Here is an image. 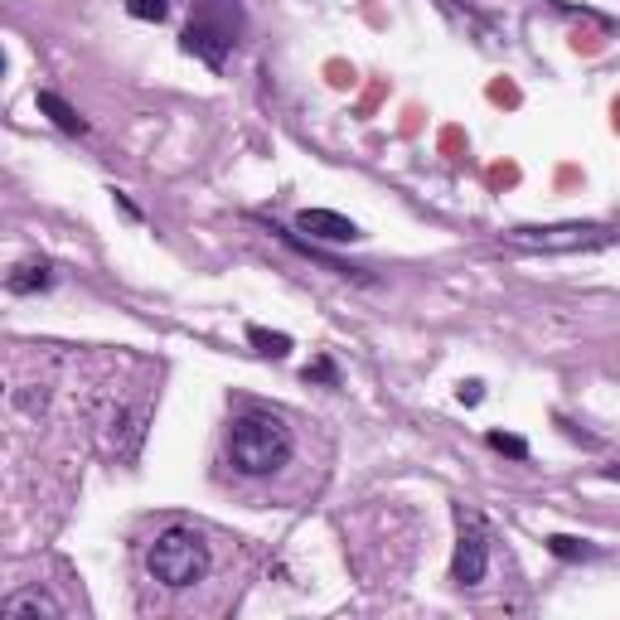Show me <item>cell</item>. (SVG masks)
Instances as JSON below:
<instances>
[{
	"instance_id": "6da1fadb",
	"label": "cell",
	"mask_w": 620,
	"mask_h": 620,
	"mask_svg": "<svg viewBox=\"0 0 620 620\" xmlns=\"http://www.w3.org/2000/svg\"><path fill=\"white\" fill-rule=\"evenodd\" d=\"M296 456V432L276 412H242L228 427V466L248 480L276 476Z\"/></svg>"
},
{
	"instance_id": "7a4b0ae2",
	"label": "cell",
	"mask_w": 620,
	"mask_h": 620,
	"mask_svg": "<svg viewBox=\"0 0 620 620\" xmlns=\"http://www.w3.org/2000/svg\"><path fill=\"white\" fill-rule=\"evenodd\" d=\"M242 30H248V10L242 0H194L189 24L180 34V48L189 58H199L204 68H224L233 58V48L242 44Z\"/></svg>"
},
{
	"instance_id": "3957f363",
	"label": "cell",
	"mask_w": 620,
	"mask_h": 620,
	"mask_svg": "<svg viewBox=\"0 0 620 620\" xmlns=\"http://www.w3.org/2000/svg\"><path fill=\"white\" fill-rule=\"evenodd\" d=\"M145 567H151V577L161 581V587L189 591V587H199V581L209 577L214 553H209V543H204V533L175 524V529L155 533V543L145 548Z\"/></svg>"
},
{
	"instance_id": "277c9868",
	"label": "cell",
	"mask_w": 620,
	"mask_h": 620,
	"mask_svg": "<svg viewBox=\"0 0 620 620\" xmlns=\"http://www.w3.org/2000/svg\"><path fill=\"white\" fill-rule=\"evenodd\" d=\"M509 248L524 252H591L620 242V228L611 224H543V228H509Z\"/></svg>"
},
{
	"instance_id": "5b68a950",
	"label": "cell",
	"mask_w": 620,
	"mask_h": 620,
	"mask_svg": "<svg viewBox=\"0 0 620 620\" xmlns=\"http://www.w3.org/2000/svg\"><path fill=\"white\" fill-rule=\"evenodd\" d=\"M490 573V529L480 514H456V557H452V581L456 587H480Z\"/></svg>"
},
{
	"instance_id": "8992f818",
	"label": "cell",
	"mask_w": 620,
	"mask_h": 620,
	"mask_svg": "<svg viewBox=\"0 0 620 620\" xmlns=\"http://www.w3.org/2000/svg\"><path fill=\"white\" fill-rule=\"evenodd\" d=\"M267 224V233L272 238H282L291 252H301V258H311L315 267H325V272H335V276H349V282H373L363 267H349V262H339V258H330V252H320L315 248V238H301V228H282V224H272V218H262Z\"/></svg>"
},
{
	"instance_id": "52a82bcc",
	"label": "cell",
	"mask_w": 620,
	"mask_h": 620,
	"mask_svg": "<svg viewBox=\"0 0 620 620\" xmlns=\"http://www.w3.org/2000/svg\"><path fill=\"white\" fill-rule=\"evenodd\" d=\"M296 228H301V233H311L315 242H359L363 238V228L355 224V218H345L335 209H301Z\"/></svg>"
},
{
	"instance_id": "ba28073f",
	"label": "cell",
	"mask_w": 620,
	"mask_h": 620,
	"mask_svg": "<svg viewBox=\"0 0 620 620\" xmlns=\"http://www.w3.org/2000/svg\"><path fill=\"white\" fill-rule=\"evenodd\" d=\"M34 107H40V112L54 121L58 131H64V137H88V117L78 112V107L68 102L64 93H54V88H40L34 93Z\"/></svg>"
},
{
	"instance_id": "9c48e42d",
	"label": "cell",
	"mask_w": 620,
	"mask_h": 620,
	"mask_svg": "<svg viewBox=\"0 0 620 620\" xmlns=\"http://www.w3.org/2000/svg\"><path fill=\"white\" fill-rule=\"evenodd\" d=\"M54 262L48 258H30V262H20L15 272L6 276V291L10 296H40V291H54Z\"/></svg>"
},
{
	"instance_id": "30bf717a",
	"label": "cell",
	"mask_w": 620,
	"mask_h": 620,
	"mask_svg": "<svg viewBox=\"0 0 620 620\" xmlns=\"http://www.w3.org/2000/svg\"><path fill=\"white\" fill-rule=\"evenodd\" d=\"M548 553L557 563H597L601 548L591 539H577V533H548Z\"/></svg>"
},
{
	"instance_id": "8fae6325",
	"label": "cell",
	"mask_w": 620,
	"mask_h": 620,
	"mask_svg": "<svg viewBox=\"0 0 620 620\" xmlns=\"http://www.w3.org/2000/svg\"><path fill=\"white\" fill-rule=\"evenodd\" d=\"M24 616H48V620H58L64 611H58V601H48L44 591H20V597L6 601V620H24Z\"/></svg>"
},
{
	"instance_id": "7c38bea8",
	"label": "cell",
	"mask_w": 620,
	"mask_h": 620,
	"mask_svg": "<svg viewBox=\"0 0 620 620\" xmlns=\"http://www.w3.org/2000/svg\"><path fill=\"white\" fill-rule=\"evenodd\" d=\"M248 345L258 349V355H267V359H286L291 355V335L267 330V325H248Z\"/></svg>"
},
{
	"instance_id": "4fadbf2b",
	"label": "cell",
	"mask_w": 620,
	"mask_h": 620,
	"mask_svg": "<svg viewBox=\"0 0 620 620\" xmlns=\"http://www.w3.org/2000/svg\"><path fill=\"white\" fill-rule=\"evenodd\" d=\"M485 442H490L500 456H509V460H529V442L524 436H514V432H485Z\"/></svg>"
},
{
	"instance_id": "5bb4252c",
	"label": "cell",
	"mask_w": 620,
	"mask_h": 620,
	"mask_svg": "<svg viewBox=\"0 0 620 620\" xmlns=\"http://www.w3.org/2000/svg\"><path fill=\"white\" fill-rule=\"evenodd\" d=\"M127 15L145 20V24H161V20H170V0H127Z\"/></svg>"
},
{
	"instance_id": "9a60e30c",
	"label": "cell",
	"mask_w": 620,
	"mask_h": 620,
	"mask_svg": "<svg viewBox=\"0 0 620 620\" xmlns=\"http://www.w3.org/2000/svg\"><path fill=\"white\" fill-rule=\"evenodd\" d=\"M306 383H330V388H335V383H339L335 363H330V359H315L311 369H306Z\"/></svg>"
},
{
	"instance_id": "2e32d148",
	"label": "cell",
	"mask_w": 620,
	"mask_h": 620,
	"mask_svg": "<svg viewBox=\"0 0 620 620\" xmlns=\"http://www.w3.org/2000/svg\"><path fill=\"white\" fill-rule=\"evenodd\" d=\"M456 398H460L466 407H480V403H485V383H480V379H466V383L456 388Z\"/></svg>"
},
{
	"instance_id": "e0dca14e",
	"label": "cell",
	"mask_w": 620,
	"mask_h": 620,
	"mask_svg": "<svg viewBox=\"0 0 620 620\" xmlns=\"http://www.w3.org/2000/svg\"><path fill=\"white\" fill-rule=\"evenodd\" d=\"M112 199H117V209H121V214H127V218H137V224H141V209L127 199V194H121V189H112Z\"/></svg>"
},
{
	"instance_id": "ac0fdd59",
	"label": "cell",
	"mask_w": 620,
	"mask_h": 620,
	"mask_svg": "<svg viewBox=\"0 0 620 620\" xmlns=\"http://www.w3.org/2000/svg\"><path fill=\"white\" fill-rule=\"evenodd\" d=\"M606 476H611V480H620V466H606Z\"/></svg>"
}]
</instances>
